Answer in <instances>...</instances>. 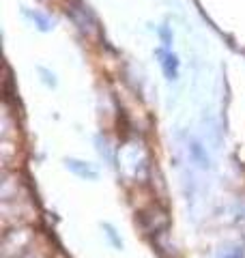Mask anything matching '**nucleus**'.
Here are the masks:
<instances>
[{
    "label": "nucleus",
    "instance_id": "20e7f679",
    "mask_svg": "<svg viewBox=\"0 0 245 258\" xmlns=\"http://www.w3.org/2000/svg\"><path fill=\"white\" fill-rule=\"evenodd\" d=\"M65 168H67L71 174H76V176H80V179H84V181H97V179H99V170H97L93 164L82 161V159H76V157H67V159H65Z\"/></svg>",
    "mask_w": 245,
    "mask_h": 258
},
{
    "label": "nucleus",
    "instance_id": "423d86ee",
    "mask_svg": "<svg viewBox=\"0 0 245 258\" xmlns=\"http://www.w3.org/2000/svg\"><path fill=\"white\" fill-rule=\"evenodd\" d=\"M24 15L26 18H30L32 20V24L41 30V32H50L52 28H54V20L50 18V15H45V13H41V11H32V9H24Z\"/></svg>",
    "mask_w": 245,
    "mask_h": 258
},
{
    "label": "nucleus",
    "instance_id": "1a4fd4ad",
    "mask_svg": "<svg viewBox=\"0 0 245 258\" xmlns=\"http://www.w3.org/2000/svg\"><path fill=\"white\" fill-rule=\"evenodd\" d=\"M101 228L105 230V237L110 239V243L116 247V249H122V239L118 237V232H116V228H114L112 224H101Z\"/></svg>",
    "mask_w": 245,
    "mask_h": 258
},
{
    "label": "nucleus",
    "instance_id": "9d476101",
    "mask_svg": "<svg viewBox=\"0 0 245 258\" xmlns=\"http://www.w3.org/2000/svg\"><path fill=\"white\" fill-rule=\"evenodd\" d=\"M215 258H245V247L243 245H232V247H226L222 249Z\"/></svg>",
    "mask_w": 245,
    "mask_h": 258
},
{
    "label": "nucleus",
    "instance_id": "f257e3e1",
    "mask_svg": "<svg viewBox=\"0 0 245 258\" xmlns=\"http://www.w3.org/2000/svg\"><path fill=\"white\" fill-rule=\"evenodd\" d=\"M65 11H67V18L76 24L82 35H86V37H101L99 20H97L95 11L84 3V0H71Z\"/></svg>",
    "mask_w": 245,
    "mask_h": 258
},
{
    "label": "nucleus",
    "instance_id": "6e6552de",
    "mask_svg": "<svg viewBox=\"0 0 245 258\" xmlns=\"http://www.w3.org/2000/svg\"><path fill=\"white\" fill-rule=\"evenodd\" d=\"M37 74L41 76V82H43L45 86H50V88H56V84H58V80H56V74L50 69H45V67H37Z\"/></svg>",
    "mask_w": 245,
    "mask_h": 258
},
{
    "label": "nucleus",
    "instance_id": "39448f33",
    "mask_svg": "<svg viewBox=\"0 0 245 258\" xmlns=\"http://www.w3.org/2000/svg\"><path fill=\"white\" fill-rule=\"evenodd\" d=\"M187 151H190V157H192V161H194L196 166L202 168V170H209V168H211V157H209L207 149L202 147V142H200V140L192 138V140H190V147H187Z\"/></svg>",
    "mask_w": 245,
    "mask_h": 258
},
{
    "label": "nucleus",
    "instance_id": "0eeeda50",
    "mask_svg": "<svg viewBox=\"0 0 245 258\" xmlns=\"http://www.w3.org/2000/svg\"><path fill=\"white\" fill-rule=\"evenodd\" d=\"M95 144H97V151H99V155H101L105 161H108L110 166H114V153H112V149H110V142L99 134V136L95 138Z\"/></svg>",
    "mask_w": 245,
    "mask_h": 258
},
{
    "label": "nucleus",
    "instance_id": "f8f14e48",
    "mask_svg": "<svg viewBox=\"0 0 245 258\" xmlns=\"http://www.w3.org/2000/svg\"><path fill=\"white\" fill-rule=\"evenodd\" d=\"M22 258H41V256H39V254H32V252H28V249H24Z\"/></svg>",
    "mask_w": 245,
    "mask_h": 258
},
{
    "label": "nucleus",
    "instance_id": "9b49d317",
    "mask_svg": "<svg viewBox=\"0 0 245 258\" xmlns=\"http://www.w3.org/2000/svg\"><path fill=\"white\" fill-rule=\"evenodd\" d=\"M157 35L161 39V47H166V50H170V45H172V30H170L168 26H159L157 28Z\"/></svg>",
    "mask_w": 245,
    "mask_h": 258
},
{
    "label": "nucleus",
    "instance_id": "f03ea898",
    "mask_svg": "<svg viewBox=\"0 0 245 258\" xmlns=\"http://www.w3.org/2000/svg\"><path fill=\"white\" fill-rule=\"evenodd\" d=\"M136 222L140 224V228L151 237H157V235H161V232H166L168 226H170L168 213L157 205H151L149 209H142V211L138 213Z\"/></svg>",
    "mask_w": 245,
    "mask_h": 258
},
{
    "label": "nucleus",
    "instance_id": "7ed1b4c3",
    "mask_svg": "<svg viewBox=\"0 0 245 258\" xmlns=\"http://www.w3.org/2000/svg\"><path fill=\"white\" fill-rule=\"evenodd\" d=\"M155 56L159 58L161 71H163V76H166L168 82H176L178 74H181V60H178V56L172 50H166V47H157V50H155Z\"/></svg>",
    "mask_w": 245,
    "mask_h": 258
}]
</instances>
